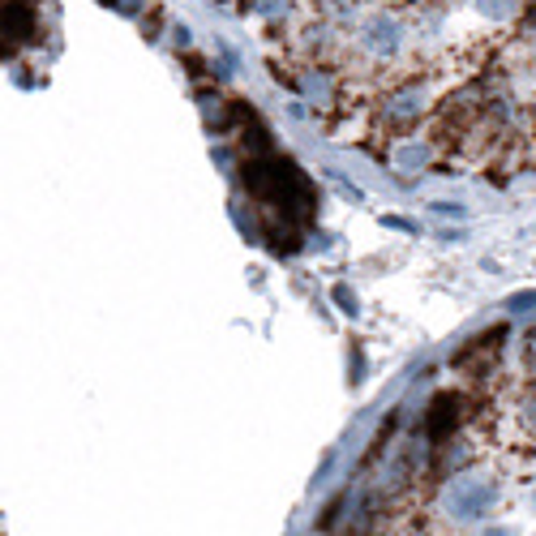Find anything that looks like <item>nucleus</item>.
<instances>
[{"label":"nucleus","mask_w":536,"mask_h":536,"mask_svg":"<svg viewBox=\"0 0 536 536\" xmlns=\"http://www.w3.org/2000/svg\"><path fill=\"white\" fill-rule=\"evenodd\" d=\"M369 52H378V57H386V52H395L400 48V26L386 18V13H378V18L365 22V39H361Z\"/></svg>","instance_id":"2"},{"label":"nucleus","mask_w":536,"mask_h":536,"mask_svg":"<svg viewBox=\"0 0 536 536\" xmlns=\"http://www.w3.org/2000/svg\"><path fill=\"white\" fill-rule=\"evenodd\" d=\"M108 4H116L120 13H137V4H134V0H108Z\"/></svg>","instance_id":"4"},{"label":"nucleus","mask_w":536,"mask_h":536,"mask_svg":"<svg viewBox=\"0 0 536 536\" xmlns=\"http://www.w3.org/2000/svg\"><path fill=\"white\" fill-rule=\"evenodd\" d=\"M489 536H515V532H506V528H498V532H489Z\"/></svg>","instance_id":"5"},{"label":"nucleus","mask_w":536,"mask_h":536,"mask_svg":"<svg viewBox=\"0 0 536 536\" xmlns=\"http://www.w3.org/2000/svg\"><path fill=\"white\" fill-rule=\"evenodd\" d=\"M335 301L344 305V313H356V296H352L347 287H335Z\"/></svg>","instance_id":"3"},{"label":"nucleus","mask_w":536,"mask_h":536,"mask_svg":"<svg viewBox=\"0 0 536 536\" xmlns=\"http://www.w3.org/2000/svg\"><path fill=\"white\" fill-rule=\"evenodd\" d=\"M498 498V485L489 477H460L446 485V494H442V511L451 519H480L489 506Z\"/></svg>","instance_id":"1"}]
</instances>
